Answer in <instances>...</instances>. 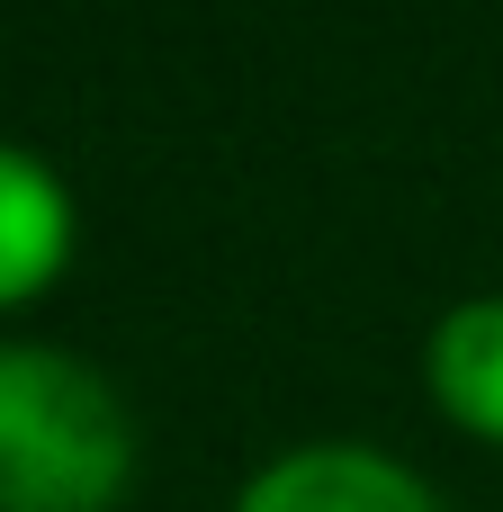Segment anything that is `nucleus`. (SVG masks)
Wrapping results in <instances>:
<instances>
[{
  "mask_svg": "<svg viewBox=\"0 0 503 512\" xmlns=\"http://www.w3.org/2000/svg\"><path fill=\"white\" fill-rule=\"evenodd\" d=\"M126 477V396L54 342H0V512H117Z\"/></svg>",
  "mask_w": 503,
  "mask_h": 512,
  "instance_id": "obj_1",
  "label": "nucleus"
},
{
  "mask_svg": "<svg viewBox=\"0 0 503 512\" xmlns=\"http://www.w3.org/2000/svg\"><path fill=\"white\" fill-rule=\"evenodd\" d=\"M234 512H441V504L405 459L360 450V441H315V450L270 459L234 495Z\"/></svg>",
  "mask_w": 503,
  "mask_h": 512,
  "instance_id": "obj_2",
  "label": "nucleus"
},
{
  "mask_svg": "<svg viewBox=\"0 0 503 512\" xmlns=\"http://www.w3.org/2000/svg\"><path fill=\"white\" fill-rule=\"evenodd\" d=\"M63 261H72V189L36 153L0 144V306L36 297Z\"/></svg>",
  "mask_w": 503,
  "mask_h": 512,
  "instance_id": "obj_3",
  "label": "nucleus"
},
{
  "mask_svg": "<svg viewBox=\"0 0 503 512\" xmlns=\"http://www.w3.org/2000/svg\"><path fill=\"white\" fill-rule=\"evenodd\" d=\"M423 378H432V405L459 432L503 441V297H468V306H450L432 324Z\"/></svg>",
  "mask_w": 503,
  "mask_h": 512,
  "instance_id": "obj_4",
  "label": "nucleus"
}]
</instances>
